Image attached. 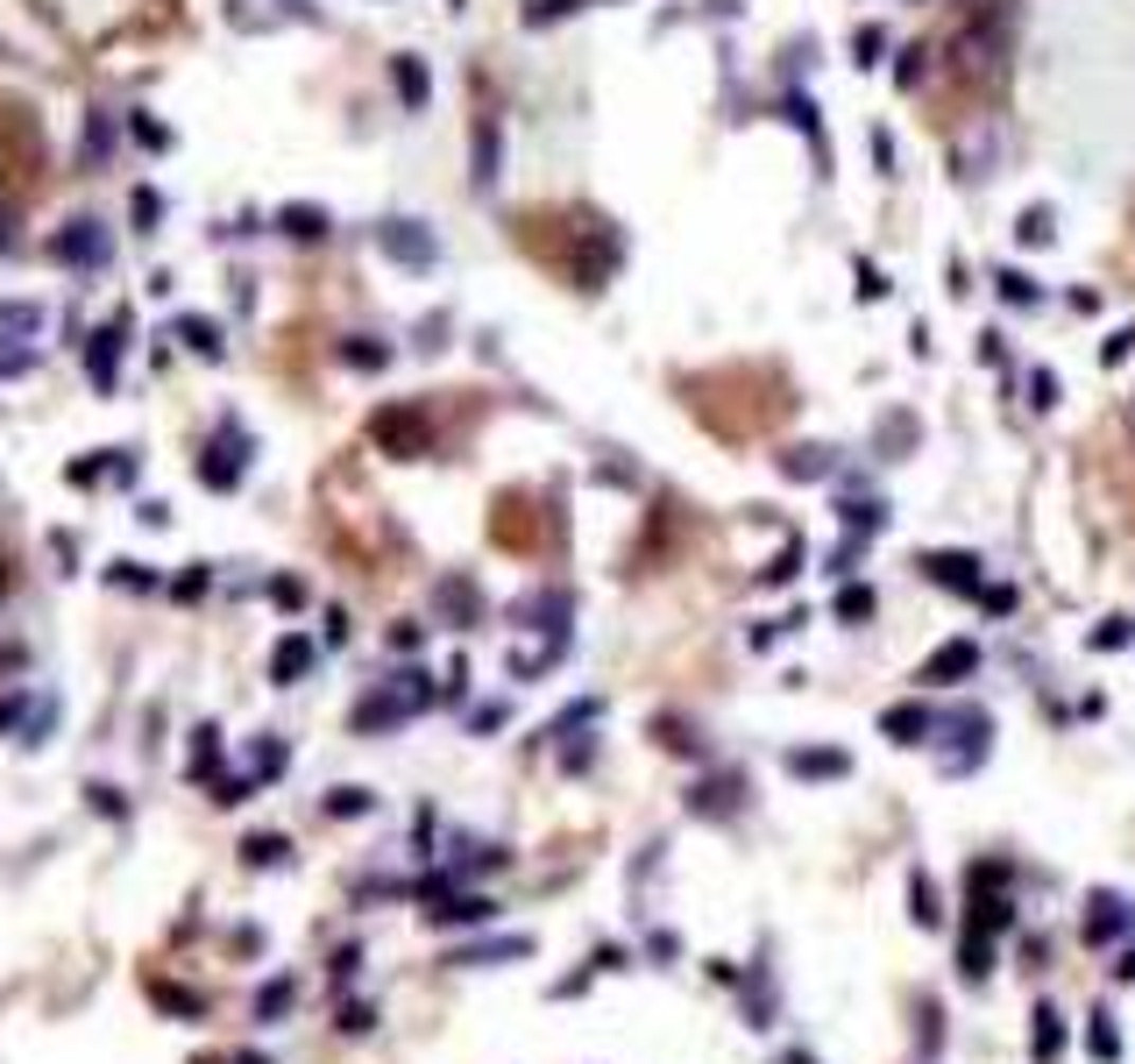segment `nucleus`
<instances>
[{
    "label": "nucleus",
    "mask_w": 1135,
    "mask_h": 1064,
    "mask_svg": "<svg viewBox=\"0 0 1135 1064\" xmlns=\"http://www.w3.org/2000/svg\"><path fill=\"white\" fill-rule=\"evenodd\" d=\"M972 667H979V646H966V638H958V646H944L937 661L922 667V682H958V674H972Z\"/></svg>",
    "instance_id": "1"
},
{
    "label": "nucleus",
    "mask_w": 1135,
    "mask_h": 1064,
    "mask_svg": "<svg viewBox=\"0 0 1135 1064\" xmlns=\"http://www.w3.org/2000/svg\"><path fill=\"white\" fill-rule=\"evenodd\" d=\"M1114 930H1129V901H1121V895H1100V901H1093V916H1086V937L1100 944V937H1114Z\"/></svg>",
    "instance_id": "2"
},
{
    "label": "nucleus",
    "mask_w": 1135,
    "mask_h": 1064,
    "mask_svg": "<svg viewBox=\"0 0 1135 1064\" xmlns=\"http://www.w3.org/2000/svg\"><path fill=\"white\" fill-rule=\"evenodd\" d=\"M887 732H895L901 745H908L916 732H930V717H922V709H895V717H887Z\"/></svg>",
    "instance_id": "3"
},
{
    "label": "nucleus",
    "mask_w": 1135,
    "mask_h": 1064,
    "mask_svg": "<svg viewBox=\"0 0 1135 1064\" xmlns=\"http://www.w3.org/2000/svg\"><path fill=\"white\" fill-rule=\"evenodd\" d=\"M795 774H845L837 753H795Z\"/></svg>",
    "instance_id": "4"
},
{
    "label": "nucleus",
    "mask_w": 1135,
    "mask_h": 1064,
    "mask_svg": "<svg viewBox=\"0 0 1135 1064\" xmlns=\"http://www.w3.org/2000/svg\"><path fill=\"white\" fill-rule=\"evenodd\" d=\"M1037 1058H1058V1015H1037Z\"/></svg>",
    "instance_id": "5"
},
{
    "label": "nucleus",
    "mask_w": 1135,
    "mask_h": 1064,
    "mask_svg": "<svg viewBox=\"0 0 1135 1064\" xmlns=\"http://www.w3.org/2000/svg\"><path fill=\"white\" fill-rule=\"evenodd\" d=\"M837 611H845V617H866V611H873V596H866V590H845V603H837Z\"/></svg>",
    "instance_id": "6"
},
{
    "label": "nucleus",
    "mask_w": 1135,
    "mask_h": 1064,
    "mask_svg": "<svg viewBox=\"0 0 1135 1064\" xmlns=\"http://www.w3.org/2000/svg\"><path fill=\"white\" fill-rule=\"evenodd\" d=\"M1121 972H1129V979H1135V958H1129V966H1121Z\"/></svg>",
    "instance_id": "7"
}]
</instances>
